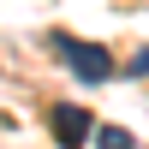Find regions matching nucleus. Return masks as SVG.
Returning <instances> with one entry per match:
<instances>
[{"instance_id": "obj_1", "label": "nucleus", "mask_w": 149, "mask_h": 149, "mask_svg": "<svg viewBox=\"0 0 149 149\" xmlns=\"http://www.w3.org/2000/svg\"><path fill=\"white\" fill-rule=\"evenodd\" d=\"M48 48H54V60L72 72V78H84V84H113V54H107L102 42H78L72 30H48Z\"/></svg>"}, {"instance_id": "obj_4", "label": "nucleus", "mask_w": 149, "mask_h": 149, "mask_svg": "<svg viewBox=\"0 0 149 149\" xmlns=\"http://www.w3.org/2000/svg\"><path fill=\"white\" fill-rule=\"evenodd\" d=\"M131 72H137V78H143V72H149V48H143L137 60H131Z\"/></svg>"}, {"instance_id": "obj_3", "label": "nucleus", "mask_w": 149, "mask_h": 149, "mask_svg": "<svg viewBox=\"0 0 149 149\" xmlns=\"http://www.w3.org/2000/svg\"><path fill=\"white\" fill-rule=\"evenodd\" d=\"M95 149H143L125 125H95Z\"/></svg>"}, {"instance_id": "obj_2", "label": "nucleus", "mask_w": 149, "mask_h": 149, "mask_svg": "<svg viewBox=\"0 0 149 149\" xmlns=\"http://www.w3.org/2000/svg\"><path fill=\"white\" fill-rule=\"evenodd\" d=\"M48 125H54V143L60 149H84V143H95V125H102V119L84 113L78 102H54L48 107Z\"/></svg>"}]
</instances>
